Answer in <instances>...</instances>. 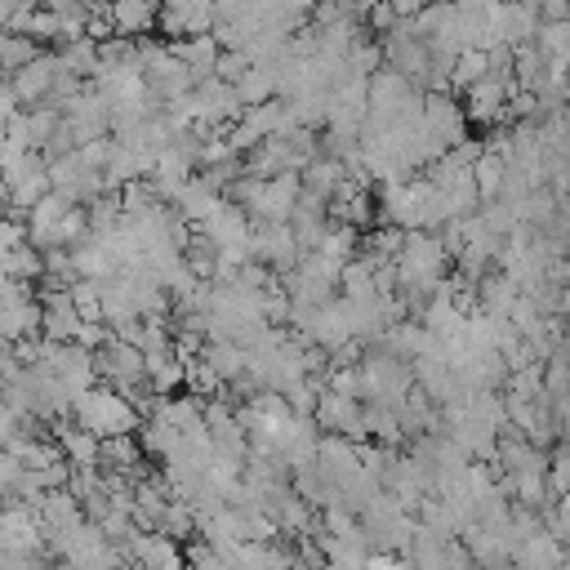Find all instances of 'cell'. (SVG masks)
I'll return each instance as SVG.
<instances>
[{
	"mask_svg": "<svg viewBox=\"0 0 570 570\" xmlns=\"http://www.w3.org/2000/svg\"><path fill=\"white\" fill-rule=\"evenodd\" d=\"M71 419L80 423V428H89L94 436H116V432H138V423H142V414H138V405L120 392V387H111V383H89L85 392H76V401H71Z\"/></svg>",
	"mask_w": 570,
	"mask_h": 570,
	"instance_id": "obj_1",
	"label": "cell"
},
{
	"mask_svg": "<svg viewBox=\"0 0 570 570\" xmlns=\"http://www.w3.org/2000/svg\"><path fill=\"white\" fill-rule=\"evenodd\" d=\"M94 370L102 383L120 387L125 396H138L147 387V361H142V347L138 343H125V338H107L102 347H94Z\"/></svg>",
	"mask_w": 570,
	"mask_h": 570,
	"instance_id": "obj_2",
	"label": "cell"
},
{
	"mask_svg": "<svg viewBox=\"0 0 570 570\" xmlns=\"http://www.w3.org/2000/svg\"><path fill=\"white\" fill-rule=\"evenodd\" d=\"M298 191H303L298 169H285V174L258 178L240 209L249 214V223H285L294 214V205H298Z\"/></svg>",
	"mask_w": 570,
	"mask_h": 570,
	"instance_id": "obj_3",
	"label": "cell"
},
{
	"mask_svg": "<svg viewBox=\"0 0 570 570\" xmlns=\"http://www.w3.org/2000/svg\"><path fill=\"white\" fill-rule=\"evenodd\" d=\"M0 191H4V200H9L13 214L31 209L49 191V160L40 151H22L9 169H0Z\"/></svg>",
	"mask_w": 570,
	"mask_h": 570,
	"instance_id": "obj_4",
	"label": "cell"
},
{
	"mask_svg": "<svg viewBox=\"0 0 570 570\" xmlns=\"http://www.w3.org/2000/svg\"><path fill=\"white\" fill-rule=\"evenodd\" d=\"M156 31H165L169 40L214 31V0H160Z\"/></svg>",
	"mask_w": 570,
	"mask_h": 570,
	"instance_id": "obj_5",
	"label": "cell"
},
{
	"mask_svg": "<svg viewBox=\"0 0 570 570\" xmlns=\"http://www.w3.org/2000/svg\"><path fill=\"white\" fill-rule=\"evenodd\" d=\"M142 80H147V89H151L160 102H174V98H183V94L196 85V71L165 45V49L142 67Z\"/></svg>",
	"mask_w": 570,
	"mask_h": 570,
	"instance_id": "obj_6",
	"label": "cell"
},
{
	"mask_svg": "<svg viewBox=\"0 0 570 570\" xmlns=\"http://www.w3.org/2000/svg\"><path fill=\"white\" fill-rule=\"evenodd\" d=\"M40 294V334H49V338H58V343H67V338H76V330H80V307L71 303V289L67 285H45V289H36Z\"/></svg>",
	"mask_w": 570,
	"mask_h": 570,
	"instance_id": "obj_7",
	"label": "cell"
},
{
	"mask_svg": "<svg viewBox=\"0 0 570 570\" xmlns=\"http://www.w3.org/2000/svg\"><path fill=\"white\" fill-rule=\"evenodd\" d=\"M254 258L267 263L276 276L289 272V267L303 258V249H298L289 223H254Z\"/></svg>",
	"mask_w": 570,
	"mask_h": 570,
	"instance_id": "obj_8",
	"label": "cell"
},
{
	"mask_svg": "<svg viewBox=\"0 0 570 570\" xmlns=\"http://www.w3.org/2000/svg\"><path fill=\"white\" fill-rule=\"evenodd\" d=\"M49 432H53V441H58V450H62V459H67L71 468H98V445H102V436H94L89 428H80L71 414L53 419Z\"/></svg>",
	"mask_w": 570,
	"mask_h": 570,
	"instance_id": "obj_9",
	"label": "cell"
},
{
	"mask_svg": "<svg viewBox=\"0 0 570 570\" xmlns=\"http://www.w3.org/2000/svg\"><path fill=\"white\" fill-rule=\"evenodd\" d=\"M472 294H476V307H481V312H490V316H508L521 289H517V281H512L508 272L485 267V272L472 281Z\"/></svg>",
	"mask_w": 570,
	"mask_h": 570,
	"instance_id": "obj_10",
	"label": "cell"
},
{
	"mask_svg": "<svg viewBox=\"0 0 570 570\" xmlns=\"http://www.w3.org/2000/svg\"><path fill=\"white\" fill-rule=\"evenodd\" d=\"M160 0H111V27L116 36H147L156 31Z\"/></svg>",
	"mask_w": 570,
	"mask_h": 570,
	"instance_id": "obj_11",
	"label": "cell"
},
{
	"mask_svg": "<svg viewBox=\"0 0 570 570\" xmlns=\"http://www.w3.org/2000/svg\"><path fill=\"white\" fill-rule=\"evenodd\" d=\"M218 196H223V191H218L214 183H205L200 174H191V178L178 187V196H174L169 205H174V209H178L187 223H200V218H205V214L218 205Z\"/></svg>",
	"mask_w": 570,
	"mask_h": 570,
	"instance_id": "obj_12",
	"label": "cell"
},
{
	"mask_svg": "<svg viewBox=\"0 0 570 570\" xmlns=\"http://www.w3.org/2000/svg\"><path fill=\"white\" fill-rule=\"evenodd\" d=\"M169 49L196 71V80L200 76H214V58H218V40H214V31H200V36H178V40H169Z\"/></svg>",
	"mask_w": 570,
	"mask_h": 570,
	"instance_id": "obj_13",
	"label": "cell"
},
{
	"mask_svg": "<svg viewBox=\"0 0 570 570\" xmlns=\"http://www.w3.org/2000/svg\"><path fill=\"white\" fill-rule=\"evenodd\" d=\"M58 58H62V67H67L71 76L94 80V71H98V40H94V36H71V40H58Z\"/></svg>",
	"mask_w": 570,
	"mask_h": 570,
	"instance_id": "obj_14",
	"label": "cell"
},
{
	"mask_svg": "<svg viewBox=\"0 0 570 570\" xmlns=\"http://www.w3.org/2000/svg\"><path fill=\"white\" fill-rule=\"evenodd\" d=\"M183 263H187L200 281H214V276H218V245H214V236H205L200 227H191V232H187V245H183Z\"/></svg>",
	"mask_w": 570,
	"mask_h": 570,
	"instance_id": "obj_15",
	"label": "cell"
},
{
	"mask_svg": "<svg viewBox=\"0 0 570 570\" xmlns=\"http://www.w3.org/2000/svg\"><path fill=\"white\" fill-rule=\"evenodd\" d=\"M236 98L245 102V107H254V102H263V98H272L276 94V85H272V71H267V62H249L236 80Z\"/></svg>",
	"mask_w": 570,
	"mask_h": 570,
	"instance_id": "obj_16",
	"label": "cell"
},
{
	"mask_svg": "<svg viewBox=\"0 0 570 570\" xmlns=\"http://www.w3.org/2000/svg\"><path fill=\"white\" fill-rule=\"evenodd\" d=\"M503 174H508V160H503L499 151H490V147H485V151L472 160V183H476L481 200L499 196V187H503Z\"/></svg>",
	"mask_w": 570,
	"mask_h": 570,
	"instance_id": "obj_17",
	"label": "cell"
},
{
	"mask_svg": "<svg viewBox=\"0 0 570 570\" xmlns=\"http://www.w3.org/2000/svg\"><path fill=\"white\" fill-rule=\"evenodd\" d=\"M36 53H40V40H31L27 31L0 27V71H18V67L31 62Z\"/></svg>",
	"mask_w": 570,
	"mask_h": 570,
	"instance_id": "obj_18",
	"label": "cell"
},
{
	"mask_svg": "<svg viewBox=\"0 0 570 570\" xmlns=\"http://www.w3.org/2000/svg\"><path fill=\"white\" fill-rule=\"evenodd\" d=\"M490 67H485V49H476V45H468L463 53H454V62H450V89H468V85H476L481 76H485Z\"/></svg>",
	"mask_w": 570,
	"mask_h": 570,
	"instance_id": "obj_19",
	"label": "cell"
},
{
	"mask_svg": "<svg viewBox=\"0 0 570 570\" xmlns=\"http://www.w3.org/2000/svg\"><path fill=\"white\" fill-rule=\"evenodd\" d=\"M534 45H539L552 62H570V18H561V22H539V27H534Z\"/></svg>",
	"mask_w": 570,
	"mask_h": 570,
	"instance_id": "obj_20",
	"label": "cell"
},
{
	"mask_svg": "<svg viewBox=\"0 0 570 570\" xmlns=\"http://www.w3.org/2000/svg\"><path fill=\"white\" fill-rule=\"evenodd\" d=\"M548 490H552V499L570 490V441H557L548 450Z\"/></svg>",
	"mask_w": 570,
	"mask_h": 570,
	"instance_id": "obj_21",
	"label": "cell"
},
{
	"mask_svg": "<svg viewBox=\"0 0 570 570\" xmlns=\"http://www.w3.org/2000/svg\"><path fill=\"white\" fill-rule=\"evenodd\" d=\"M245 67H249L245 49H218V58H214V76H218V80H236Z\"/></svg>",
	"mask_w": 570,
	"mask_h": 570,
	"instance_id": "obj_22",
	"label": "cell"
},
{
	"mask_svg": "<svg viewBox=\"0 0 570 570\" xmlns=\"http://www.w3.org/2000/svg\"><path fill=\"white\" fill-rule=\"evenodd\" d=\"M387 4H392L396 18H414V13L423 9V0H387Z\"/></svg>",
	"mask_w": 570,
	"mask_h": 570,
	"instance_id": "obj_23",
	"label": "cell"
}]
</instances>
